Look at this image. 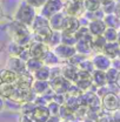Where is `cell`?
<instances>
[{"instance_id":"6da1fadb","label":"cell","mask_w":120,"mask_h":122,"mask_svg":"<svg viewBox=\"0 0 120 122\" xmlns=\"http://www.w3.org/2000/svg\"><path fill=\"white\" fill-rule=\"evenodd\" d=\"M35 15H37L35 8L28 5L26 1H22L15 11L14 19L15 21H18L25 26H32Z\"/></svg>"},{"instance_id":"7a4b0ae2","label":"cell","mask_w":120,"mask_h":122,"mask_svg":"<svg viewBox=\"0 0 120 122\" xmlns=\"http://www.w3.org/2000/svg\"><path fill=\"white\" fill-rule=\"evenodd\" d=\"M49 85H51V89L57 93V94H65L67 93L70 87L72 86L71 85V81L67 80L65 76L60 75L57 76L54 79H51L49 80Z\"/></svg>"},{"instance_id":"3957f363","label":"cell","mask_w":120,"mask_h":122,"mask_svg":"<svg viewBox=\"0 0 120 122\" xmlns=\"http://www.w3.org/2000/svg\"><path fill=\"white\" fill-rule=\"evenodd\" d=\"M101 107L107 112H117L120 108V100L115 93L108 92L101 97Z\"/></svg>"},{"instance_id":"277c9868","label":"cell","mask_w":120,"mask_h":122,"mask_svg":"<svg viewBox=\"0 0 120 122\" xmlns=\"http://www.w3.org/2000/svg\"><path fill=\"white\" fill-rule=\"evenodd\" d=\"M62 10H64V4L61 0H47L46 4L41 7L40 14L49 19L52 15H54Z\"/></svg>"},{"instance_id":"5b68a950","label":"cell","mask_w":120,"mask_h":122,"mask_svg":"<svg viewBox=\"0 0 120 122\" xmlns=\"http://www.w3.org/2000/svg\"><path fill=\"white\" fill-rule=\"evenodd\" d=\"M54 53L58 55L60 60H70L72 56H74L76 54V49L75 46L65 45V44H60L57 47L53 48Z\"/></svg>"},{"instance_id":"8992f818","label":"cell","mask_w":120,"mask_h":122,"mask_svg":"<svg viewBox=\"0 0 120 122\" xmlns=\"http://www.w3.org/2000/svg\"><path fill=\"white\" fill-rule=\"evenodd\" d=\"M93 65H94V68L95 69H99V71H104L106 72L107 69H109L112 67V59L109 56H107L104 53H98L95 54L93 58Z\"/></svg>"},{"instance_id":"52a82bcc","label":"cell","mask_w":120,"mask_h":122,"mask_svg":"<svg viewBox=\"0 0 120 122\" xmlns=\"http://www.w3.org/2000/svg\"><path fill=\"white\" fill-rule=\"evenodd\" d=\"M8 69L15 72L18 75L21 73L27 72V67H26V61L20 59L19 56H10V59L7 60V67Z\"/></svg>"},{"instance_id":"ba28073f","label":"cell","mask_w":120,"mask_h":122,"mask_svg":"<svg viewBox=\"0 0 120 122\" xmlns=\"http://www.w3.org/2000/svg\"><path fill=\"white\" fill-rule=\"evenodd\" d=\"M64 12L66 13V15H74V16L80 18L84 15V12H86V11L84 8L82 2H78V1L72 0L64 6Z\"/></svg>"},{"instance_id":"9c48e42d","label":"cell","mask_w":120,"mask_h":122,"mask_svg":"<svg viewBox=\"0 0 120 122\" xmlns=\"http://www.w3.org/2000/svg\"><path fill=\"white\" fill-rule=\"evenodd\" d=\"M28 48H30V53L32 58H38V59L43 60L44 55L48 51V45L45 42H40V41H32Z\"/></svg>"},{"instance_id":"30bf717a","label":"cell","mask_w":120,"mask_h":122,"mask_svg":"<svg viewBox=\"0 0 120 122\" xmlns=\"http://www.w3.org/2000/svg\"><path fill=\"white\" fill-rule=\"evenodd\" d=\"M49 116H51V113L47 108V105L46 106H43V105L35 106L34 110L31 114V117H32L33 122H46Z\"/></svg>"},{"instance_id":"8fae6325","label":"cell","mask_w":120,"mask_h":122,"mask_svg":"<svg viewBox=\"0 0 120 122\" xmlns=\"http://www.w3.org/2000/svg\"><path fill=\"white\" fill-rule=\"evenodd\" d=\"M81 27L80 20L78 16L74 15H66L65 21H64V26L62 30L64 32H70V33H76V30Z\"/></svg>"},{"instance_id":"7c38bea8","label":"cell","mask_w":120,"mask_h":122,"mask_svg":"<svg viewBox=\"0 0 120 122\" xmlns=\"http://www.w3.org/2000/svg\"><path fill=\"white\" fill-rule=\"evenodd\" d=\"M90 33L92 35H103L105 30L107 28L105 21L101 19H95V20H91L87 25Z\"/></svg>"},{"instance_id":"4fadbf2b","label":"cell","mask_w":120,"mask_h":122,"mask_svg":"<svg viewBox=\"0 0 120 122\" xmlns=\"http://www.w3.org/2000/svg\"><path fill=\"white\" fill-rule=\"evenodd\" d=\"M65 18H66V13L62 11H60L58 13H55L54 15H52L48 21H49V26L53 30H62V26H64V21H65Z\"/></svg>"},{"instance_id":"5bb4252c","label":"cell","mask_w":120,"mask_h":122,"mask_svg":"<svg viewBox=\"0 0 120 122\" xmlns=\"http://www.w3.org/2000/svg\"><path fill=\"white\" fill-rule=\"evenodd\" d=\"M51 89L49 81H43V80H34L32 83V91L35 95H44Z\"/></svg>"},{"instance_id":"9a60e30c","label":"cell","mask_w":120,"mask_h":122,"mask_svg":"<svg viewBox=\"0 0 120 122\" xmlns=\"http://www.w3.org/2000/svg\"><path fill=\"white\" fill-rule=\"evenodd\" d=\"M75 49H76V53L82 54V55H88V54H91L93 52L91 40H86V39L78 40V42L75 44Z\"/></svg>"},{"instance_id":"2e32d148","label":"cell","mask_w":120,"mask_h":122,"mask_svg":"<svg viewBox=\"0 0 120 122\" xmlns=\"http://www.w3.org/2000/svg\"><path fill=\"white\" fill-rule=\"evenodd\" d=\"M103 53L106 54L107 56H109L112 60L118 58L120 54V45L117 41H113V42H107L103 51Z\"/></svg>"},{"instance_id":"e0dca14e","label":"cell","mask_w":120,"mask_h":122,"mask_svg":"<svg viewBox=\"0 0 120 122\" xmlns=\"http://www.w3.org/2000/svg\"><path fill=\"white\" fill-rule=\"evenodd\" d=\"M61 73H62V76H65L71 82H75L79 76V69L73 65H67L66 67L61 69Z\"/></svg>"},{"instance_id":"ac0fdd59","label":"cell","mask_w":120,"mask_h":122,"mask_svg":"<svg viewBox=\"0 0 120 122\" xmlns=\"http://www.w3.org/2000/svg\"><path fill=\"white\" fill-rule=\"evenodd\" d=\"M16 85L15 83H6V82H0V96L10 100L12 95L14 94Z\"/></svg>"},{"instance_id":"d6986e66","label":"cell","mask_w":120,"mask_h":122,"mask_svg":"<svg viewBox=\"0 0 120 122\" xmlns=\"http://www.w3.org/2000/svg\"><path fill=\"white\" fill-rule=\"evenodd\" d=\"M92 81H93V85H95L97 87L107 86L106 72L99 71V69H94V72L92 73Z\"/></svg>"},{"instance_id":"ffe728a7","label":"cell","mask_w":120,"mask_h":122,"mask_svg":"<svg viewBox=\"0 0 120 122\" xmlns=\"http://www.w3.org/2000/svg\"><path fill=\"white\" fill-rule=\"evenodd\" d=\"M0 80L1 82H6V83H16L18 74L8 68H5L0 71Z\"/></svg>"},{"instance_id":"44dd1931","label":"cell","mask_w":120,"mask_h":122,"mask_svg":"<svg viewBox=\"0 0 120 122\" xmlns=\"http://www.w3.org/2000/svg\"><path fill=\"white\" fill-rule=\"evenodd\" d=\"M43 61H44V63H45L46 66H48V67H54V66H58V63L60 62V59L58 58V55L54 53V51L48 49L47 53H46L45 55H44V58H43Z\"/></svg>"},{"instance_id":"7402d4cb","label":"cell","mask_w":120,"mask_h":122,"mask_svg":"<svg viewBox=\"0 0 120 122\" xmlns=\"http://www.w3.org/2000/svg\"><path fill=\"white\" fill-rule=\"evenodd\" d=\"M44 61L41 59H38V58H30L28 60L26 61V67H27V71L34 74L38 69H40L43 66H44Z\"/></svg>"},{"instance_id":"603a6c76","label":"cell","mask_w":120,"mask_h":122,"mask_svg":"<svg viewBox=\"0 0 120 122\" xmlns=\"http://www.w3.org/2000/svg\"><path fill=\"white\" fill-rule=\"evenodd\" d=\"M91 44H92V48L95 49V51H104L106 44V39L103 35H92V39H91Z\"/></svg>"},{"instance_id":"cb8c5ba5","label":"cell","mask_w":120,"mask_h":122,"mask_svg":"<svg viewBox=\"0 0 120 122\" xmlns=\"http://www.w3.org/2000/svg\"><path fill=\"white\" fill-rule=\"evenodd\" d=\"M34 79L35 80H43V81H49L51 79V67L44 65L40 69H38L34 74Z\"/></svg>"},{"instance_id":"d4e9b609","label":"cell","mask_w":120,"mask_h":122,"mask_svg":"<svg viewBox=\"0 0 120 122\" xmlns=\"http://www.w3.org/2000/svg\"><path fill=\"white\" fill-rule=\"evenodd\" d=\"M47 26H49V21H48V19H47L46 16H44V15H41V14L35 15L34 21H33V24H32L33 30H40V28L47 27Z\"/></svg>"},{"instance_id":"484cf974","label":"cell","mask_w":120,"mask_h":122,"mask_svg":"<svg viewBox=\"0 0 120 122\" xmlns=\"http://www.w3.org/2000/svg\"><path fill=\"white\" fill-rule=\"evenodd\" d=\"M106 26L107 27H113V28H118L120 27V18L117 13H111V14H106L104 18Z\"/></svg>"},{"instance_id":"4316f807","label":"cell","mask_w":120,"mask_h":122,"mask_svg":"<svg viewBox=\"0 0 120 122\" xmlns=\"http://www.w3.org/2000/svg\"><path fill=\"white\" fill-rule=\"evenodd\" d=\"M82 5H84V8L86 12H95V11L100 10L103 6L101 0H84Z\"/></svg>"},{"instance_id":"83f0119b","label":"cell","mask_w":120,"mask_h":122,"mask_svg":"<svg viewBox=\"0 0 120 122\" xmlns=\"http://www.w3.org/2000/svg\"><path fill=\"white\" fill-rule=\"evenodd\" d=\"M76 42H78V38H76L75 33H70V32L61 30V44L75 46Z\"/></svg>"},{"instance_id":"f1b7e54d","label":"cell","mask_w":120,"mask_h":122,"mask_svg":"<svg viewBox=\"0 0 120 122\" xmlns=\"http://www.w3.org/2000/svg\"><path fill=\"white\" fill-rule=\"evenodd\" d=\"M120 77V71L111 67L109 69L106 71V79H107V85H112V83H117L118 79Z\"/></svg>"},{"instance_id":"f546056e","label":"cell","mask_w":120,"mask_h":122,"mask_svg":"<svg viewBox=\"0 0 120 122\" xmlns=\"http://www.w3.org/2000/svg\"><path fill=\"white\" fill-rule=\"evenodd\" d=\"M60 44H61V32L60 30H53L51 36L47 40V45L52 48H54Z\"/></svg>"},{"instance_id":"4dcf8cb0","label":"cell","mask_w":120,"mask_h":122,"mask_svg":"<svg viewBox=\"0 0 120 122\" xmlns=\"http://www.w3.org/2000/svg\"><path fill=\"white\" fill-rule=\"evenodd\" d=\"M103 36L106 39L107 42H113V41H117V38H118V30L117 28H113V27H107L103 34Z\"/></svg>"},{"instance_id":"1f68e13d","label":"cell","mask_w":120,"mask_h":122,"mask_svg":"<svg viewBox=\"0 0 120 122\" xmlns=\"http://www.w3.org/2000/svg\"><path fill=\"white\" fill-rule=\"evenodd\" d=\"M79 69L81 71H85V72H88V73H93L94 72V65H93V61L92 60H88V59H85L82 61L79 66H78Z\"/></svg>"},{"instance_id":"d6a6232c","label":"cell","mask_w":120,"mask_h":122,"mask_svg":"<svg viewBox=\"0 0 120 122\" xmlns=\"http://www.w3.org/2000/svg\"><path fill=\"white\" fill-rule=\"evenodd\" d=\"M22 48H24V46L19 45L18 42L13 41V42H11V45L8 46V52H10L11 56H19V54L22 51Z\"/></svg>"},{"instance_id":"836d02e7","label":"cell","mask_w":120,"mask_h":122,"mask_svg":"<svg viewBox=\"0 0 120 122\" xmlns=\"http://www.w3.org/2000/svg\"><path fill=\"white\" fill-rule=\"evenodd\" d=\"M35 106H37V105H35L33 101H28V102H24V103H21V114L31 115L32 112L34 110Z\"/></svg>"},{"instance_id":"e575fe53","label":"cell","mask_w":120,"mask_h":122,"mask_svg":"<svg viewBox=\"0 0 120 122\" xmlns=\"http://www.w3.org/2000/svg\"><path fill=\"white\" fill-rule=\"evenodd\" d=\"M61 106L62 105H60L58 102H55V101H49L48 103H47V108H48V110H49V113H51V115H59L60 113V109H61Z\"/></svg>"},{"instance_id":"d590c367","label":"cell","mask_w":120,"mask_h":122,"mask_svg":"<svg viewBox=\"0 0 120 122\" xmlns=\"http://www.w3.org/2000/svg\"><path fill=\"white\" fill-rule=\"evenodd\" d=\"M28 5H31L32 7H34L35 10L37 8H41L44 5L46 4V1L47 0H25Z\"/></svg>"},{"instance_id":"8d00e7d4","label":"cell","mask_w":120,"mask_h":122,"mask_svg":"<svg viewBox=\"0 0 120 122\" xmlns=\"http://www.w3.org/2000/svg\"><path fill=\"white\" fill-rule=\"evenodd\" d=\"M46 122H62V119L59 115H51Z\"/></svg>"},{"instance_id":"74e56055","label":"cell","mask_w":120,"mask_h":122,"mask_svg":"<svg viewBox=\"0 0 120 122\" xmlns=\"http://www.w3.org/2000/svg\"><path fill=\"white\" fill-rule=\"evenodd\" d=\"M19 122H33V120H32L31 115H25V114H21Z\"/></svg>"},{"instance_id":"f35d334b","label":"cell","mask_w":120,"mask_h":122,"mask_svg":"<svg viewBox=\"0 0 120 122\" xmlns=\"http://www.w3.org/2000/svg\"><path fill=\"white\" fill-rule=\"evenodd\" d=\"M4 108H5V99L0 96V113L4 110Z\"/></svg>"},{"instance_id":"ab89813d","label":"cell","mask_w":120,"mask_h":122,"mask_svg":"<svg viewBox=\"0 0 120 122\" xmlns=\"http://www.w3.org/2000/svg\"><path fill=\"white\" fill-rule=\"evenodd\" d=\"M117 42L120 45V30H118V38H117Z\"/></svg>"},{"instance_id":"60d3db41","label":"cell","mask_w":120,"mask_h":122,"mask_svg":"<svg viewBox=\"0 0 120 122\" xmlns=\"http://www.w3.org/2000/svg\"><path fill=\"white\" fill-rule=\"evenodd\" d=\"M2 16H4V12H2V8H1V6H0V20L2 19Z\"/></svg>"},{"instance_id":"b9f144b4","label":"cell","mask_w":120,"mask_h":122,"mask_svg":"<svg viewBox=\"0 0 120 122\" xmlns=\"http://www.w3.org/2000/svg\"><path fill=\"white\" fill-rule=\"evenodd\" d=\"M74 1H78V2H84V0H74Z\"/></svg>"},{"instance_id":"7bdbcfd3","label":"cell","mask_w":120,"mask_h":122,"mask_svg":"<svg viewBox=\"0 0 120 122\" xmlns=\"http://www.w3.org/2000/svg\"><path fill=\"white\" fill-rule=\"evenodd\" d=\"M62 122H71L70 120H62Z\"/></svg>"},{"instance_id":"ee69618b","label":"cell","mask_w":120,"mask_h":122,"mask_svg":"<svg viewBox=\"0 0 120 122\" xmlns=\"http://www.w3.org/2000/svg\"><path fill=\"white\" fill-rule=\"evenodd\" d=\"M0 48H1V46H0Z\"/></svg>"},{"instance_id":"f6af8a7d","label":"cell","mask_w":120,"mask_h":122,"mask_svg":"<svg viewBox=\"0 0 120 122\" xmlns=\"http://www.w3.org/2000/svg\"><path fill=\"white\" fill-rule=\"evenodd\" d=\"M119 56H120V54H119Z\"/></svg>"}]
</instances>
